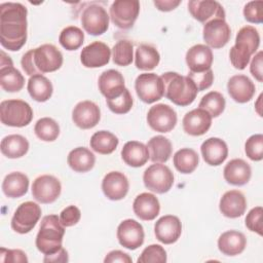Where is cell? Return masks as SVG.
I'll list each match as a JSON object with an SVG mask.
<instances>
[{
	"mask_svg": "<svg viewBox=\"0 0 263 263\" xmlns=\"http://www.w3.org/2000/svg\"><path fill=\"white\" fill-rule=\"evenodd\" d=\"M28 10L22 3L0 4V42L10 50H20L27 41Z\"/></svg>",
	"mask_w": 263,
	"mask_h": 263,
	"instance_id": "6da1fadb",
	"label": "cell"
},
{
	"mask_svg": "<svg viewBox=\"0 0 263 263\" xmlns=\"http://www.w3.org/2000/svg\"><path fill=\"white\" fill-rule=\"evenodd\" d=\"M23 70L30 77L59 70L63 65L62 52L52 44H42L28 50L21 60Z\"/></svg>",
	"mask_w": 263,
	"mask_h": 263,
	"instance_id": "7a4b0ae2",
	"label": "cell"
},
{
	"mask_svg": "<svg viewBox=\"0 0 263 263\" xmlns=\"http://www.w3.org/2000/svg\"><path fill=\"white\" fill-rule=\"evenodd\" d=\"M164 86V97L178 106L192 104L197 96V88L188 76L177 72H165L161 76Z\"/></svg>",
	"mask_w": 263,
	"mask_h": 263,
	"instance_id": "3957f363",
	"label": "cell"
},
{
	"mask_svg": "<svg viewBox=\"0 0 263 263\" xmlns=\"http://www.w3.org/2000/svg\"><path fill=\"white\" fill-rule=\"evenodd\" d=\"M260 45V35L252 26L242 27L236 34L235 44L230 48L229 58L235 69L243 70Z\"/></svg>",
	"mask_w": 263,
	"mask_h": 263,
	"instance_id": "277c9868",
	"label": "cell"
},
{
	"mask_svg": "<svg viewBox=\"0 0 263 263\" xmlns=\"http://www.w3.org/2000/svg\"><path fill=\"white\" fill-rule=\"evenodd\" d=\"M65 227L57 215L44 216L36 236V247L43 255H51L62 248Z\"/></svg>",
	"mask_w": 263,
	"mask_h": 263,
	"instance_id": "5b68a950",
	"label": "cell"
},
{
	"mask_svg": "<svg viewBox=\"0 0 263 263\" xmlns=\"http://www.w3.org/2000/svg\"><path fill=\"white\" fill-rule=\"evenodd\" d=\"M0 119L4 125L23 127L32 121L33 110L23 100H5L0 104Z\"/></svg>",
	"mask_w": 263,
	"mask_h": 263,
	"instance_id": "8992f818",
	"label": "cell"
},
{
	"mask_svg": "<svg viewBox=\"0 0 263 263\" xmlns=\"http://www.w3.org/2000/svg\"><path fill=\"white\" fill-rule=\"evenodd\" d=\"M143 182L147 189L152 192L163 194L174 184V174L168 166L162 163H154L146 168L143 175Z\"/></svg>",
	"mask_w": 263,
	"mask_h": 263,
	"instance_id": "52a82bcc",
	"label": "cell"
},
{
	"mask_svg": "<svg viewBox=\"0 0 263 263\" xmlns=\"http://www.w3.org/2000/svg\"><path fill=\"white\" fill-rule=\"evenodd\" d=\"M135 89L140 100L146 104L159 101L164 96L162 79L155 73L140 74L136 78Z\"/></svg>",
	"mask_w": 263,
	"mask_h": 263,
	"instance_id": "ba28073f",
	"label": "cell"
},
{
	"mask_svg": "<svg viewBox=\"0 0 263 263\" xmlns=\"http://www.w3.org/2000/svg\"><path fill=\"white\" fill-rule=\"evenodd\" d=\"M41 217V208L33 201H26L18 205L11 219V228L20 233L30 232Z\"/></svg>",
	"mask_w": 263,
	"mask_h": 263,
	"instance_id": "9c48e42d",
	"label": "cell"
},
{
	"mask_svg": "<svg viewBox=\"0 0 263 263\" xmlns=\"http://www.w3.org/2000/svg\"><path fill=\"white\" fill-rule=\"evenodd\" d=\"M140 12L138 0H116L110 6V18L112 23L123 30L134 26Z\"/></svg>",
	"mask_w": 263,
	"mask_h": 263,
	"instance_id": "30bf717a",
	"label": "cell"
},
{
	"mask_svg": "<svg viewBox=\"0 0 263 263\" xmlns=\"http://www.w3.org/2000/svg\"><path fill=\"white\" fill-rule=\"evenodd\" d=\"M109 17V14L103 6L90 4L82 11L80 22L86 33L92 36H99L108 30Z\"/></svg>",
	"mask_w": 263,
	"mask_h": 263,
	"instance_id": "8fae6325",
	"label": "cell"
},
{
	"mask_svg": "<svg viewBox=\"0 0 263 263\" xmlns=\"http://www.w3.org/2000/svg\"><path fill=\"white\" fill-rule=\"evenodd\" d=\"M176 111L166 104H156L147 113L148 125L155 132L168 133L177 124Z\"/></svg>",
	"mask_w": 263,
	"mask_h": 263,
	"instance_id": "7c38bea8",
	"label": "cell"
},
{
	"mask_svg": "<svg viewBox=\"0 0 263 263\" xmlns=\"http://www.w3.org/2000/svg\"><path fill=\"white\" fill-rule=\"evenodd\" d=\"M61 191V182L51 175L39 176L32 184V195L41 203H52L59 198Z\"/></svg>",
	"mask_w": 263,
	"mask_h": 263,
	"instance_id": "4fadbf2b",
	"label": "cell"
},
{
	"mask_svg": "<svg viewBox=\"0 0 263 263\" xmlns=\"http://www.w3.org/2000/svg\"><path fill=\"white\" fill-rule=\"evenodd\" d=\"M202 37L210 48L218 49L228 43L231 37V30L225 20L216 18L203 25Z\"/></svg>",
	"mask_w": 263,
	"mask_h": 263,
	"instance_id": "5bb4252c",
	"label": "cell"
},
{
	"mask_svg": "<svg viewBox=\"0 0 263 263\" xmlns=\"http://www.w3.org/2000/svg\"><path fill=\"white\" fill-rule=\"evenodd\" d=\"M116 235L119 243L128 250L140 248L145 238L143 226L134 219L123 220L117 227Z\"/></svg>",
	"mask_w": 263,
	"mask_h": 263,
	"instance_id": "9a60e30c",
	"label": "cell"
},
{
	"mask_svg": "<svg viewBox=\"0 0 263 263\" xmlns=\"http://www.w3.org/2000/svg\"><path fill=\"white\" fill-rule=\"evenodd\" d=\"M0 84L8 92L20 91L25 84L23 74L13 67V63L3 50L0 52Z\"/></svg>",
	"mask_w": 263,
	"mask_h": 263,
	"instance_id": "2e32d148",
	"label": "cell"
},
{
	"mask_svg": "<svg viewBox=\"0 0 263 263\" xmlns=\"http://www.w3.org/2000/svg\"><path fill=\"white\" fill-rule=\"evenodd\" d=\"M188 10L196 21L203 25L216 18L225 20L223 6L214 0H190L188 2Z\"/></svg>",
	"mask_w": 263,
	"mask_h": 263,
	"instance_id": "e0dca14e",
	"label": "cell"
},
{
	"mask_svg": "<svg viewBox=\"0 0 263 263\" xmlns=\"http://www.w3.org/2000/svg\"><path fill=\"white\" fill-rule=\"evenodd\" d=\"M100 119V108L92 101H81L72 111V120L74 124L82 129L95 127L99 123Z\"/></svg>",
	"mask_w": 263,
	"mask_h": 263,
	"instance_id": "ac0fdd59",
	"label": "cell"
},
{
	"mask_svg": "<svg viewBox=\"0 0 263 263\" xmlns=\"http://www.w3.org/2000/svg\"><path fill=\"white\" fill-rule=\"evenodd\" d=\"M111 58V49L102 41H93L82 48L80 61L86 68H100L107 65Z\"/></svg>",
	"mask_w": 263,
	"mask_h": 263,
	"instance_id": "d6986e66",
	"label": "cell"
},
{
	"mask_svg": "<svg viewBox=\"0 0 263 263\" xmlns=\"http://www.w3.org/2000/svg\"><path fill=\"white\" fill-rule=\"evenodd\" d=\"M181 221L174 215H165L159 218L154 225V234L156 238L164 245H172L176 242L181 236Z\"/></svg>",
	"mask_w": 263,
	"mask_h": 263,
	"instance_id": "ffe728a7",
	"label": "cell"
},
{
	"mask_svg": "<svg viewBox=\"0 0 263 263\" xmlns=\"http://www.w3.org/2000/svg\"><path fill=\"white\" fill-rule=\"evenodd\" d=\"M129 183L126 176L120 172L108 173L102 181V190L110 200H120L128 192Z\"/></svg>",
	"mask_w": 263,
	"mask_h": 263,
	"instance_id": "44dd1931",
	"label": "cell"
},
{
	"mask_svg": "<svg viewBox=\"0 0 263 263\" xmlns=\"http://www.w3.org/2000/svg\"><path fill=\"white\" fill-rule=\"evenodd\" d=\"M183 129L190 136H202L212 125V116L203 109L196 108L187 112L183 118Z\"/></svg>",
	"mask_w": 263,
	"mask_h": 263,
	"instance_id": "7402d4cb",
	"label": "cell"
},
{
	"mask_svg": "<svg viewBox=\"0 0 263 263\" xmlns=\"http://www.w3.org/2000/svg\"><path fill=\"white\" fill-rule=\"evenodd\" d=\"M98 85L101 93L106 100H111L120 96L126 88L122 74L114 69L104 71L99 77Z\"/></svg>",
	"mask_w": 263,
	"mask_h": 263,
	"instance_id": "603a6c76",
	"label": "cell"
},
{
	"mask_svg": "<svg viewBox=\"0 0 263 263\" xmlns=\"http://www.w3.org/2000/svg\"><path fill=\"white\" fill-rule=\"evenodd\" d=\"M227 89L229 96L236 103H247L250 102L256 91L254 82L246 75L238 74L230 77L227 82Z\"/></svg>",
	"mask_w": 263,
	"mask_h": 263,
	"instance_id": "cb8c5ba5",
	"label": "cell"
},
{
	"mask_svg": "<svg viewBox=\"0 0 263 263\" xmlns=\"http://www.w3.org/2000/svg\"><path fill=\"white\" fill-rule=\"evenodd\" d=\"M186 64L191 72H203L211 69L213 64L212 49L204 44H195L186 52Z\"/></svg>",
	"mask_w": 263,
	"mask_h": 263,
	"instance_id": "d4e9b609",
	"label": "cell"
},
{
	"mask_svg": "<svg viewBox=\"0 0 263 263\" xmlns=\"http://www.w3.org/2000/svg\"><path fill=\"white\" fill-rule=\"evenodd\" d=\"M219 209L222 215L227 218H238L246 212L247 199L239 190H229L221 197Z\"/></svg>",
	"mask_w": 263,
	"mask_h": 263,
	"instance_id": "484cf974",
	"label": "cell"
},
{
	"mask_svg": "<svg viewBox=\"0 0 263 263\" xmlns=\"http://www.w3.org/2000/svg\"><path fill=\"white\" fill-rule=\"evenodd\" d=\"M203 160L213 166L223 163L228 156V147L225 141L220 138H209L200 147Z\"/></svg>",
	"mask_w": 263,
	"mask_h": 263,
	"instance_id": "4316f807",
	"label": "cell"
},
{
	"mask_svg": "<svg viewBox=\"0 0 263 263\" xmlns=\"http://www.w3.org/2000/svg\"><path fill=\"white\" fill-rule=\"evenodd\" d=\"M133 210L136 216L143 221L154 220L160 212L159 200L154 194L143 192L135 198Z\"/></svg>",
	"mask_w": 263,
	"mask_h": 263,
	"instance_id": "83f0119b",
	"label": "cell"
},
{
	"mask_svg": "<svg viewBox=\"0 0 263 263\" xmlns=\"http://www.w3.org/2000/svg\"><path fill=\"white\" fill-rule=\"evenodd\" d=\"M223 176L227 183L234 186H242L250 181L252 168L243 159L234 158L225 165Z\"/></svg>",
	"mask_w": 263,
	"mask_h": 263,
	"instance_id": "f1b7e54d",
	"label": "cell"
},
{
	"mask_svg": "<svg viewBox=\"0 0 263 263\" xmlns=\"http://www.w3.org/2000/svg\"><path fill=\"white\" fill-rule=\"evenodd\" d=\"M247 246L245 234L237 230L223 232L218 238V249L226 256H236L241 254Z\"/></svg>",
	"mask_w": 263,
	"mask_h": 263,
	"instance_id": "f546056e",
	"label": "cell"
},
{
	"mask_svg": "<svg viewBox=\"0 0 263 263\" xmlns=\"http://www.w3.org/2000/svg\"><path fill=\"white\" fill-rule=\"evenodd\" d=\"M122 160L129 166H143L149 159V151L145 144L138 141L126 142L121 150Z\"/></svg>",
	"mask_w": 263,
	"mask_h": 263,
	"instance_id": "4dcf8cb0",
	"label": "cell"
},
{
	"mask_svg": "<svg viewBox=\"0 0 263 263\" xmlns=\"http://www.w3.org/2000/svg\"><path fill=\"white\" fill-rule=\"evenodd\" d=\"M29 188V178L21 172H12L5 176L2 182L3 193L10 198L25 195Z\"/></svg>",
	"mask_w": 263,
	"mask_h": 263,
	"instance_id": "1f68e13d",
	"label": "cell"
},
{
	"mask_svg": "<svg viewBox=\"0 0 263 263\" xmlns=\"http://www.w3.org/2000/svg\"><path fill=\"white\" fill-rule=\"evenodd\" d=\"M67 161L74 172L86 173L95 166L96 156L89 149L77 147L69 152Z\"/></svg>",
	"mask_w": 263,
	"mask_h": 263,
	"instance_id": "d6a6232c",
	"label": "cell"
},
{
	"mask_svg": "<svg viewBox=\"0 0 263 263\" xmlns=\"http://www.w3.org/2000/svg\"><path fill=\"white\" fill-rule=\"evenodd\" d=\"M28 92L37 102H46L50 99L53 87L50 80L42 74L33 75L28 80Z\"/></svg>",
	"mask_w": 263,
	"mask_h": 263,
	"instance_id": "836d02e7",
	"label": "cell"
},
{
	"mask_svg": "<svg viewBox=\"0 0 263 263\" xmlns=\"http://www.w3.org/2000/svg\"><path fill=\"white\" fill-rule=\"evenodd\" d=\"M0 149L2 154L8 158H20L27 154L29 142L21 135H8L2 139Z\"/></svg>",
	"mask_w": 263,
	"mask_h": 263,
	"instance_id": "e575fe53",
	"label": "cell"
},
{
	"mask_svg": "<svg viewBox=\"0 0 263 263\" xmlns=\"http://www.w3.org/2000/svg\"><path fill=\"white\" fill-rule=\"evenodd\" d=\"M149 159L155 163L166 162L172 155V143L163 136L152 137L147 144Z\"/></svg>",
	"mask_w": 263,
	"mask_h": 263,
	"instance_id": "d590c367",
	"label": "cell"
},
{
	"mask_svg": "<svg viewBox=\"0 0 263 263\" xmlns=\"http://www.w3.org/2000/svg\"><path fill=\"white\" fill-rule=\"evenodd\" d=\"M160 54L157 49L149 44H141L136 49L135 64L136 67L143 71L153 70L158 66Z\"/></svg>",
	"mask_w": 263,
	"mask_h": 263,
	"instance_id": "8d00e7d4",
	"label": "cell"
},
{
	"mask_svg": "<svg viewBox=\"0 0 263 263\" xmlns=\"http://www.w3.org/2000/svg\"><path fill=\"white\" fill-rule=\"evenodd\" d=\"M118 143V138L108 130L95 133L89 141L90 148L100 154H111L116 150Z\"/></svg>",
	"mask_w": 263,
	"mask_h": 263,
	"instance_id": "74e56055",
	"label": "cell"
},
{
	"mask_svg": "<svg viewBox=\"0 0 263 263\" xmlns=\"http://www.w3.org/2000/svg\"><path fill=\"white\" fill-rule=\"evenodd\" d=\"M198 154L190 148H182L178 150L173 157L176 170L182 174H191L198 165Z\"/></svg>",
	"mask_w": 263,
	"mask_h": 263,
	"instance_id": "f35d334b",
	"label": "cell"
},
{
	"mask_svg": "<svg viewBox=\"0 0 263 263\" xmlns=\"http://www.w3.org/2000/svg\"><path fill=\"white\" fill-rule=\"evenodd\" d=\"M34 133L41 141L52 142L57 140L60 135V126L54 119L50 117H43L35 123Z\"/></svg>",
	"mask_w": 263,
	"mask_h": 263,
	"instance_id": "ab89813d",
	"label": "cell"
},
{
	"mask_svg": "<svg viewBox=\"0 0 263 263\" xmlns=\"http://www.w3.org/2000/svg\"><path fill=\"white\" fill-rule=\"evenodd\" d=\"M84 40L83 31L76 26H68L64 28L59 36L60 44L67 50L78 49Z\"/></svg>",
	"mask_w": 263,
	"mask_h": 263,
	"instance_id": "60d3db41",
	"label": "cell"
},
{
	"mask_svg": "<svg viewBox=\"0 0 263 263\" xmlns=\"http://www.w3.org/2000/svg\"><path fill=\"white\" fill-rule=\"evenodd\" d=\"M225 105V98L222 93L218 91H210L201 98L198 107L205 110L212 117H218L223 113Z\"/></svg>",
	"mask_w": 263,
	"mask_h": 263,
	"instance_id": "b9f144b4",
	"label": "cell"
},
{
	"mask_svg": "<svg viewBox=\"0 0 263 263\" xmlns=\"http://www.w3.org/2000/svg\"><path fill=\"white\" fill-rule=\"evenodd\" d=\"M134 59V45L128 40H119L112 48L113 63L118 66H128Z\"/></svg>",
	"mask_w": 263,
	"mask_h": 263,
	"instance_id": "7bdbcfd3",
	"label": "cell"
},
{
	"mask_svg": "<svg viewBox=\"0 0 263 263\" xmlns=\"http://www.w3.org/2000/svg\"><path fill=\"white\" fill-rule=\"evenodd\" d=\"M108 108L115 114H125L127 113L134 104L133 97L127 88L124 89V91L111 100H106Z\"/></svg>",
	"mask_w": 263,
	"mask_h": 263,
	"instance_id": "ee69618b",
	"label": "cell"
},
{
	"mask_svg": "<svg viewBox=\"0 0 263 263\" xmlns=\"http://www.w3.org/2000/svg\"><path fill=\"white\" fill-rule=\"evenodd\" d=\"M166 260V252L160 245H150L143 250L137 261L138 263H164Z\"/></svg>",
	"mask_w": 263,
	"mask_h": 263,
	"instance_id": "f6af8a7d",
	"label": "cell"
},
{
	"mask_svg": "<svg viewBox=\"0 0 263 263\" xmlns=\"http://www.w3.org/2000/svg\"><path fill=\"white\" fill-rule=\"evenodd\" d=\"M245 152L253 161H260L263 158V135L251 136L245 144Z\"/></svg>",
	"mask_w": 263,
	"mask_h": 263,
	"instance_id": "bcb514c9",
	"label": "cell"
},
{
	"mask_svg": "<svg viewBox=\"0 0 263 263\" xmlns=\"http://www.w3.org/2000/svg\"><path fill=\"white\" fill-rule=\"evenodd\" d=\"M245 18L253 24H261L263 22V1H250L243 7Z\"/></svg>",
	"mask_w": 263,
	"mask_h": 263,
	"instance_id": "7dc6e473",
	"label": "cell"
},
{
	"mask_svg": "<svg viewBox=\"0 0 263 263\" xmlns=\"http://www.w3.org/2000/svg\"><path fill=\"white\" fill-rule=\"evenodd\" d=\"M187 76L193 81L198 91L208 89L214 81V73L212 69L203 72H191L189 71Z\"/></svg>",
	"mask_w": 263,
	"mask_h": 263,
	"instance_id": "c3c4849f",
	"label": "cell"
},
{
	"mask_svg": "<svg viewBox=\"0 0 263 263\" xmlns=\"http://www.w3.org/2000/svg\"><path fill=\"white\" fill-rule=\"evenodd\" d=\"M262 206H255L248 213L245 220L246 227L259 235H262Z\"/></svg>",
	"mask_w": 263,
	"mask_h": 263,
	"instance_id": "681fc988",
	"label": "cell"
},
{
	"mask_svg": "<svg viewBox=\"0 0 263 263\" xmlns=\"http://www.w3.org/2000/svg\"><path fill=\"white\" fill-rule=\"evenodd\" d=\"M81 218V212L76 205H69L65 208L60 214V221L64 227H71L76 225Z\"/></svg>",
	"mask_w": 263,
	"mask_h": 263,
	"instance_id": "f907efd6",
	"label": "cell"
},
{
	"mask_svg": "<svg viewBox=\"0 0 263 263\" xmlns=\"http://www.w3.org/2000/svg\"><path fill=\"white\" fill-rule=\"evenodd\" d=\"M0 261L8 263H23L28 262L26 253L22 250H9L5 248L0 249Z\"/></svg>",
	"mask_w": 263,
	"mask_h": 263,
	"instance_id": "816d5d0a",
	"label": "cell"
},
{
	"mask_svg": "<svg viewBox=\"0 0 263 263\" xmlns=\"http://www.w3.org/2000/svg\"><path fill=\"white\" fill-rule=\"evenodd\" d=\"M262 60H263V52L260 50L257 53H255L251 65H250V71L251 74L259 81H263V72H262Z\"/></svg>",
	"mask_w": 263,
	"mask_h": 263,
	"instance_id": "f5cc1de1",
	"label": "cell"
},
{
	"mask_svg": "<svg viewBox=\"0 0 263 263\" xmlns=\"http://www.w3.org/2000/svg\"><path fill=\"white\" fill-rule=\"evenodd\" d=\"M105 263H113V262H121V263H132L133 260L129 257L128 254L119 251V250H114L109 252L105 259H104Z\"/></svg>",
	"mask_w": 263,
	"mask_h": 263,
	"instance_id": "db71d44e",
	"label": "cell"
},
{
	"mask_svg": "<svg viewBox=\"0 0 263 263\" xmlns=\"http://www.w3.org/2000/svg\"><path fill=\"white\" fill-rule=\"evenodd\" d=\"M69 257H68V252L62 247L58 252L51 254V255H44L43 262L49 263V262H68Z\"/></svg>",
	"mask_w": 263,
	"mask_h": 263,
	"instance_id": "11a10c76",
	"label": "cell"
},
{
	"mask_svg": "<svg viewBox=\"0 0 263 263\" xmlns=\"http://www.w3.org/2000/svg\"><path fill=\"white\" fill-rule=\"evenodd\" d=\"M156 8L160 11H171L174 10L180 3V0H155L153 1Z\"/></svg>",
	"mask_w": 263,
	"mask_h": 263,
	"instance_id": "9f6ffc18",
	"label": "cell"
},
{
	"mask_svg": "<svg viewBox=\"0 0 263 263\" xmlns=\"http://www.w3.org/2000/svg\"><path fill=\"white\" fill-rule=\"evenodd\" d=\"M261 100H262V93L259 96L258 101H257V103L255 104L256 111H257V113H258L260 116H262V112H261Z\"/></svg>",
	"mask_w": 263,
	"mask_h": 263,
	"instance_id": "6f0895ef",
	"label": "cell"
}]
</instances>
